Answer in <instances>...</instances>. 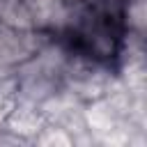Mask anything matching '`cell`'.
Listing matches in <instances>:
<instances>
[{
    "instance_id": "3",
    "label": "cell",
    "mask_w": 147,
    "mask_h": 147,
    "mask_svg": "<svg viewBox=\"0 0 147 147\" xmlns=\"http://www.w3.org/2000/svg\"><path fill=\"white\" fill-rule=\"evenodd\" d=\"M0 23L11 28H25L32 30L28 9L23 0H0Z\"/></svg>"
},
{
    "instance_id": "1",
    "label": "cell",
    "mask_w": 147,
    "mask_h": 147,
    "mask_svg": "<svg viewBox=\"0 0 147 147\" xmlns=\"http://www.w3.org/2000/svg\"><path fill=\"white\" fill-rule=\"evenodd\" d=\"M39 51V32L0 23V69L30 62Z\"/></svg>"
},
{
    "instance_id": "4",
    "label": "cell",
    "mask_w": 147,
    "mask_h": 147,
    "mask_svg": "<svg viewBox=\"0 0 147 147\" xmlns=\"http://www.w3.org/2000/svg\"><path fill=\"white\" fill-rule=\"evenodd\" d=\"M126 23L136 30V34H142V30H145V0H131L129 2Z\"/></svg>"
},
{
    "instance_id": "2",
    "label": "cell",
    "mask_w": 147,
    "mask_h": 147,
    "mask_svg": "<svg viewBox=\"0 0 147 147\" xmlns=\"http://www.w3.org/2000/svg\"><path fill=\"white\" fill-rule=\"evenodd\" d=\"M32 30L37 32H55L69 25L71 7L69 0H23Z\"/></svg>"
}]
</instances>
